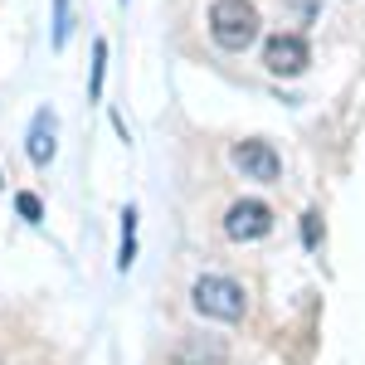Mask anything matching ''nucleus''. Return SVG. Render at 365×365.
Returning <instances> with one entry per match:
<instances>
[{
	"label": "nucleus",
	"mask_w": 365,
	"mask_h": 365,
	"mask_svg": "<svg viewBox=\"0 0 365 365\" xmlns=\"http://www.w3.org/2000/svg\"><path fill=\"white\" fill-rule=\"evenodd\" d=\"M25 151L34 166H49L58 151V117L49 113V108H39L34 113V122H29V137H25Z\"/></svg>",
	"instance_id": "nucleus-6"
},
{
	"label": "nucleus",
	"mask_w": 365,
	"mask_h": 365,
	"mask_svg": "<svg viewBox=\"0 0 365 365\" xmlns=\"http://www.w3.org/2000/svg\"><path fill=\"white\" fill-rule=\"evenodd\" d=\"M302 239H307V244H317V215H307V225H302Z\"/></svg>",
	"instance_id": "nucleus-12"
},
{
	"label": "nucleus",
	"mask_w": 365,
	"mask_h": 365,
	"mask_svg": "<svg viewBox=\"0 0 365 365\" xmlns=\"http://www.w3.org/2000/svg\"><path fill=\"white\" fill-rule=\"evenodd\" d=\"M263 63H268L273 78H297V73H307L312 49H307L302 34H273V39L263 44Z\"/></svg>",
	"instance_id": "nucleus-3"
},
{
	"label": "nucleus",
	"mask_w": 365,
	"mask_h": 365,
	"mask_svg": "<svg viewBox=\"0 0 365 365\" xmlns=\"http://www.w3.org/2000/svg\"><path fill=\"white\" fill-rule=\"evenodd\" d=\"M170 365H229V346L220 336H185L170 351Z\"/></svg>",
	"instance_id": "nucleus-7"
},
{
	"label": "nucleus",
	"mask_w": 365,
	"mask_h": 365,
	"mask_svg": "<svg viewBox=\"0 0 365 365\" xmlns=\"http://www.w3.org/2000/svg\"><path fill=\"white\" fill-rule=\"evenodd\" d=\"M103 73H108V44L98 39V44H93V83H88V98H93V103L103 98Z\"/></svg>",
	"instance_id": "nucleus-9"
},
{
	"label": "nucleus",
	"mask_w": 365,
	"mask_h": 365,
	"mask_svg": "<svg viewBox=\"0 0 365 365\" xmlns=\"http://www.w3.org/2000/svg\"><path fill=\"white\" fill-rule=\"evenodd\" d=\"M229 161L244 170V180H258V185H273L282 175V161H278V151H273L268 141H234Z\"/></svg>",
	"instance_id": "nucleus-5"
},
{
	"label": "nucleus",
	"mask_w": 365,
	"mask_h": 365,
	"mask_svg": "<svg viewBox=\"0 0 365 365\" xmlns=\"http://www.w3.org/2000/svg\"><path fill=\"white\" fill-rule=\"evenodd\" d=\"M190 302H195L200 317H215V322H244V312H249L244 287L234 278H215V273L190 287Z\"/></svg>",
	"instance_id": "nucleus-2"
},
{
	"label": "nucleus",
	"mask_w": 365,
	"mask_h": 365,
	"mask_svg": "<svg viewBox=\"0 0 365 365\" xmlns=\"http://www.w3.org/2000/svg\"><path fill=\"white\" fill-rule=\"evenodd\" d=\"M258 10H253V0H215L210 5V34H215V44L229 49V54H244L253 39H258Z\"/></svg>",
	"instance_id": "nucleus-1"
},
{
	"label": "nucleus",
	"mask_w": 365,
	"mask_h": 365,
	"mask_svg": "<svg viewBox=\"0 0 365 365\" xmlns=\"http://www.w3.org/2000/svg\"><path fill=\"white\" fill-rule=\"evenodd\" d=\"M225 234L234 244H253V239L273 234V210L263 200H239V205H229V215H225Z\"/></svg>",
	"instance_id": "nucleus-4"
},
{
	"label": "nucleus",
	"mask_w": 365,
	"mask_h": 365,
	"mask_svg": "<svg viewBox=\"0 0 365 365\" xmlns=\"http://www.w3.org/2000/svg\"><path fill=\"white\" fill-rule=\"evenodd\" d=\"M68 44V0H54V49Z\"/></svg>",
	"instance_id": "nucleus-10"
},
{
	"label": "nucleus",
	"mask_w": 365,
	"mask_h": 365,
	"mask_svg": "<svg viewBox=\"0 0 365 365\" xmlns=\"http://www.w3.org/2000/svg\"><path fill=\"white\" fill-rule=\"evenodd\" d=\"M15 210L25 215L29 225H39V220H44V205H39V200H34V195H15Z\"/></svg>",
	"instance_id": "nucleus-11"
},
{
	"label": "nucleus",
	"mask_w": 365,
	"mask_h": 365,
	"mask_svg": "<svg viewBox=\"0 0 365 365\" xmlns=\"http://www.w3.org/2000/svg\"><path fill=\"white\" fill-rule=\"evenodd\" d=\"M132 258H137V210H127V215H122V253H117V268L127 273V268H132Z\"/></svg>",
	"instance_id": "nucleus-8"
}]
</instances>
